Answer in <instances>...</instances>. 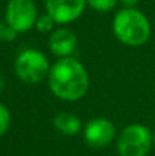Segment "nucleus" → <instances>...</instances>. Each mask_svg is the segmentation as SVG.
Wrapping results in <instances>:
<instances>
[{
    "label": "nucleus",
    "instance_id": "1",
    "mask_svg": "<svg viewBox=\"0 0 155 156\" xmlns=\"http://www.w3.org/2000/svg\"><path fill=\"white\" fill-rule=\"evenodd\" d=\"M47 80L51 93L69 103L81 100L89 89L88 70L74 56L58 59L51 65Z\"/></svg>",
    "mask_w": 155,
    "mask_h": 156
},
{
    "label": "nucleus",
    "instance_id": "2",
    "mask_svg": "<svg viewBox=\"0 0 155 156\" xmlns=\"http://www.w3.org/2000/svg\"><path fill=\"white\" fill-rule=\"evenodd\" d=\"M113 33L121 44L142 47L151 37V23L137 8H121L113 18Z\"/></svg>",
    "mask_w": 155,
    "mask_h": 156
},
{
    "label": "nucleus",
    "instance_id": "3",
    "mask_svg": "<svg viewBox=\"0 0 155 156\" xmlns=\"http://www.w3.org/2000/svg\"><path fill=\"white\" fill-rule=\"evenodd\" d=\"M51 65L45 54L34 48L22 49L15 58L14 71L25 83H38L48 77Z\"/></svg>",
    "mask_w": 155,
    "mask_h": 156
},
{
    "label": "nucleus",
    "instance_id": "4",
    "mask_svg": "<svg viewBox=\"0 0 155 156\" xmlns=\"http://www.w3.org/2000/svg\"><path fill=\"white\" fill-rule=\"evenodd\" d=\"M153 145V132L142 123L128 125L117 137L120 156H147Z\"/></svg>",
    "mask_w": 155,
    "mask_h": 156
},
{
    "label": "nucleus",
    "instance_id": "5",
    "mask_svg": "<svg viewBox=\"0 0 155 156\" xmlns=\"http://www.w3.org/2000/svg\"><path fill=\"white\" fill-rule=\"evenodd\" d=\"M38 16L34 0H8L5 7V23L16 33L34 29Z\"/></svg>",
    "mask_w": 155,
    "mask_h": 156
},
{
    "label": "nucleus",
    "instance_id": "6",
    "mask_svg": "<svg viewBox=\"0 0 155 156\" xmlns=\"http://www.w3.org/2000/svg\"><path fill=\"white\" fill-rule=\"evenodd\" d=\"M82 137L85 144L91 148H106L117 137V129L110 119L96 116L82 127Z\"/></svg>",
    "mask_w": 155,
    "mask_h": 156
},
{
    "label": "nucleus",
    "instance_id": "7",
    "mask_svg": "<svg viewBox=\"0 0 155 156\" xmlns=\"http://www.w3.org/2000/svg\"><path fill=\"white\" fill-rule=\"evenodd\" d=\"M45 12L54 18L56 25H67L82 15L87 0H44Z\"/></svg>",
    "mask_w": 155,
    "mask_h": 156
},
{
    "label": "nucleus",
    "instance_id": "8",
    "mask_svg": "<svg viewBox=\"0 0 155 156\" xmlns=\"http://www.w3.org/2000/svg\"><path fill=\"white\" fill-rule=\"evenodd\" d=\"M78 47V38L71 29L60 26L49 34L48 48L58 59L71 58Z\"/></svg>",
    "mask_w": 155,
    "mask_h": 156
},
{
    "label": "nucleus",
    "instance_id": "9",
    "mask_svg": "<svg viewBox=\"0 0 155 156\" xmlns=\"http://www.w3.org/2000/svg\"><path fill=\"white\" fill-rule=\"evenodd\" d=\"M54 127L62 136L73 137L82 130V122L76 114L70 111H60L54 116Z\"/></svg>",
    "mask_w": 155,
    "mask_h": 156
},
{
    "label": "nucleus",
    "instance_id": "10",
    "mask_svg": "<svg viewBox=\"0 0 155 156\" xmlns=\"http://www.w3.org/2000/svg\"><path fill=\"white\" fill-rule=\"evenodd\" d=\"M55 26H56V22L54 21L49 14H41V15L37 16V21H36V26L34 29L37 30L38 33H43V34H47L49 33L51 34L55 30Z\"/></svg>",
    "mask_w": 155,
    "mask_h": 156
},
{
    "label": "nucleus",
    "instance_id": "11",
    "mask_svg": "<svg viewBox=\"0 0 155 156\" xmlns=\"http://www.w3.org/2000/svg\"><path fill=\"white\" fill-rule=\"evenodd\" d=\"M117 0H87V5L100 14L110 12L117 5Z\"/></svg>",
    "mask_w": 155,
    "mask_h": 156
},
{
    "label": "nucleus",
    "instance_id": "12",
    "mask_svg": "<svg viewBox=\"0 0 155 156\" xmlns=\"http://www.w3.org/2000/svg\"><path fill=\"white\" fill-rule=\"evenodd\" d=\"M11 126V114L10 110L5 107L4 104L0 103V137L5 134L8 132Z\"/></svg>",
    "mask_w": 155,
    "mask_h": 156
},
{
    "label": "nucleus",
    "instance_id": "13",
    "mask_svg": "<svg viewBox=\"0 0 155 156\" xmlns=\"http://www.w3.org/2000/svg\"><path fill=\"white\" fill-rule=\"evenodd\" d=\"M18 37V33L15 32L14 29H11L5 21H0V41H14L15 38Z\"/></svg>",
    "mask_w": 155,
    "mask_h": 156
},
{
    "label": "nucleus",
    "instance_id": "14",
    "mask_svg": "<svg viewBox=\"0 0 155 156\" xmlns=\"http://www.w3.org/2000/svg\"><path fill=\"white\" fill-rule=\"evenodd\" d=\"M117 2L122 5V8H136L140 0H117Z\"/></svg>",
    "mask_w": 155,
    "mask_h": 156
},
{
    "label": "nucleus",
    "instance_id": "15",
    "mask_svg": "<svg viewBox=\"0 0 155 156\" xmlns=\"http://www.w3.org/2000/svg\"><path fill=\"white\" fill-rule=\"evenodd\" d=\"M4 86H5V82H4V78L0 76V94L3 93V90H4Z\"/></svg>",
    "mask_w": 155,
    "mask_h": 156
},
{
    "label": "nucleus",
    "instance_id": "16",
    "mask_svg": "<svg viewBox=\"0 0 155 156\" xmlns=\"http://www.w3.org/2000/svg\"><path fill=\"white\" fill-rule=\"evenodd\" d=\"M153 140H154V145H155V132L153 133Z\"/></svg>",
    "mask_w": 155,
    "mask_h": 156
}]
</instances>
